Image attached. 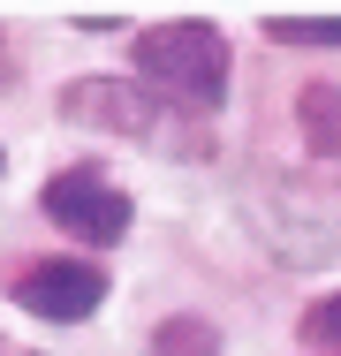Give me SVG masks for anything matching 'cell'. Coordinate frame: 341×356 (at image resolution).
I'll return each instance as SVG.
<instances>
[{"instance_id":"4","label":"cell","mask_w":341,"mask_h":356,"mask_svg":"<svg viewBox=\"0 0 341 356\" xmlns=\"http://www.w3.org/2000/svg\"><path fill=\"white\" fill-rule=\"evenodd\" d=\"M8 296L31 311V318H54V326H76L106 303V273L91 258H31L23 273H8Z\"/></svg>"},{"instance_id":"10","label":"cell","mask_w":341,"mask_h":356,"mask_svg":"<svg viewBox=\"0 0 341 356\" xmlns=\"http://www.w3.org/2000/svg\"><path fill=\"white\" fill-rule=\"evenodd\" d=\"M0 167H8V152H0Z\"/></svg>"},{"instance_id":"7","label":"cell","mask_w":341,"mask_h":356,"mask_svg":"<svg viewBox=\"0 0 341 356\" xmlns=\"http://www.w3.org/2000/svg\"><path fill=\"white\" fill-rule=\"evenodd\" d=\"M273 46H341V15H266Z\"/></svg>"},{"instance_id":"2","label":"cell","mask_w":341,"mask_h":356,"mask_svg":"<svg viewBox=\"0 0 341 356\" xmlns=\"http://www.w3.org/2000/svg\"><path fill=\"white\" fill-rule=\"evenodd\" d=\"M38 213L54 220L61 235H76L84 250H114V243L129 235L136 205H129V190H122L106 167H61V175L38 190Z\"/></svg>"},{"instance_id":"5","label":"cell","mask_w":341,"mask_h":356,"mask_svg":"<svg viewBox=\"0 0 341 356\" xmlns=\"http://www.w3.org/2000/svg\"><path fill=\"white\" fill-rule=\"evenodd\" d=\"M296 129L319 159H341V91L334 83H303L296 91Z\"/></svg>"},{"instance_id":"6","label":"cell","mask_w":341,"mask_h":356,"mask_svg":"<svg viewBox=\"0 0 341 356\" xmlns=\"http://www.w3.org/2000/svg\"><path fill=\"white\" fill-rule=\"evenodd\" d=\"M152 356H220V334L182 311V318H159L152 326Z\"/></svg>"},{"instance_id":"1","label":"cell","mask_w":341,"mask_h":356,"mask_svg":"<svg viewBox=\"0 0 341 356\" xmlns=\"http://www.w3.org/2000/svg\"><path fill=\"white\" fill-rule=\"evenodd\" d=\"M129 61H136V83H144L152 99H175V106H220L228 69H235L228 38H220L212 23H198V15H175V23L136 31Z\"/></svg>"},{"instance_id":"3","label":"cell","mask_w":341,"mask_h":356,"mask_svg":"<svg viewBox=\"0 0 341 356\" xmlns=\"http://www.w3.org/2000/svg\"><path fill=\"white\" fill-rule=\"evenodd\" d=\"M61 122L152 144V137H167V99H152L129 76H76V83H61Z\"/></svg>"},{"instance_id":"9","label":"cell","mask_w":341,"mask_h":356,"mask_svg":"<svg viewBox=\"0 0 341 356\" xmlns=\"http://www.w3.org/2000/svg\"><path fill=\"white\" fill-rule=\"evenodd\" d=\"M0 83H8V38H0Z\"/></svg>"},{"instance_id":"8","label":"cell","mask_w":341,"mask_h":356,"mask_svg":"<svg viewBox=\"0 0 341 356\" xmlns=\"http://www.w3.org/2000/svg\"><path fill=\"white\" fill-rule=\"evenodd\" d=\"M303 341H319V349H341V288H334V296H319V303L303 311Z\"/></svg>"}]
</instances>
